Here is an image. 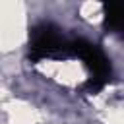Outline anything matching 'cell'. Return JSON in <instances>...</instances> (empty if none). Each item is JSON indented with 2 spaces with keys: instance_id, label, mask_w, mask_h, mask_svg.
Listing matches in <instances>:
<instances>
[{
  "instance_id": "6da1fadb",
  "label": "cell",
  "mask_w": 124,
  "mask_h": 124,
  "mask_svg": "<svg viewBox=\"0 0 124 124\" xmlns=\"http://www.w3.org/2000/svg\"><path fill=\"white\" fill-rule=\"evenodd\" d=\"M72 56L79 58L85 64V68L89 70V78L83 83L85 93H97L108 83L110 62L97 45H93L85 39H76V41H72Z\"/></svg>"
},
{
  "instance_id": "7a4b0ae2",
  "label": "cell",
  "mask_w": 124,
  "mask_h": 124,
  "mask_svg": "<svg viewBox=\"0 0 124 124\" xmlns=\"http://www.w3.org/2000/svg\"><path fill=\"white\" fill-rule=\"evenodd\" d=\"M72 41H66L58 27L50 23L35 25L29 33V58L41 62L45 58H70Z\"/></svg>"
},
{
  "instance_id": "3957f363",
  "label": "cell",
  "mask_w": 124,
  "mask_h": 124,
  "mask_svg": "<svg viewBox=\"0 0 124 124\" xmlns=\"http://www.w3.org/2000/svg\"><path fill=\"white\" fill-rule=\"evenodd\" d=\"M105 27L124 39V2H108L105 4Z\"/></svg>"
}]
</instances>
